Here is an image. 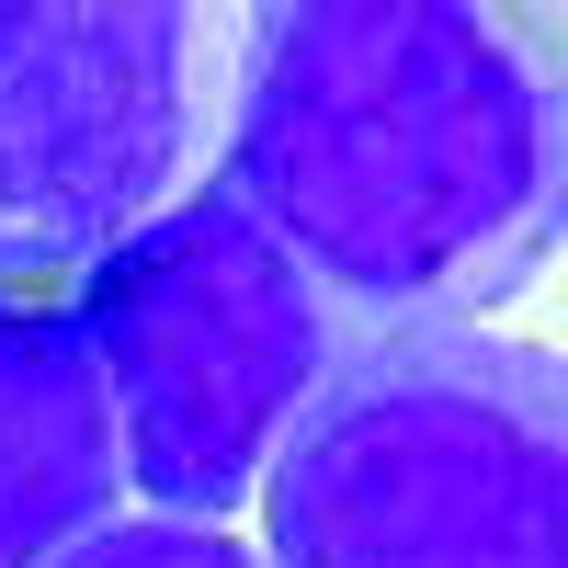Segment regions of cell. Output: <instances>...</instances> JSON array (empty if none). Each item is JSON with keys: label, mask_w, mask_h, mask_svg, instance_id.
<instances>
[{"label": "cell", "mask_w": 568, "mask_h": 568, "mask_svg": "<svg viewBox=\"0 0 568 568\" xmlns=\"http://www.w3.org/2000/svg\"><path fill=\"white\" fill-rule=\"evenodd\" d=\"M353 329H489L568 227V23L284 0L240 23L216 182Z\"/></svg>", "instance_id": "obj_1"}, {"label": "cell", "mask_w": 568, "mask_h": 568, "mask_svg": "<svg viewBox=\"0 0 568 568\" xmlns=\"http://www.w3.org/2000/svg\"><path fill=\"white\" fill-rule=\"evenodd\" d=\"M251 500L262 568H557L568 375L511 329H364Z\"/></svg>", "instance_id": "obj_2"}, {"label": "cell", "mask_w": 568, "mask_h": 568, "mask_svg": "<svg viewBox=\"0 0 568 568\" xmlns=\"http://www.w3.org/2000/svg\"><path fill=\"white\" fill-rule=\"evenodd\" d=\"M69 329L114 420V466L160 524H227L353 329L227 194H171L80 273Z\"/></svg>", "instance_id": "obj_3"}, {"label": "cell", "mask_w": 568, "mask_h": 568, "mask_svg": "<svg viewBox=\"0 0 568 568\" xmlns=\"http://www.w3.org/2000/svg\"><path fill=\"white\" fill-rule=\"evenodd\" d=\"M205 12L149 0H0V296L69 307L80 273L136 240L205 149Z\"/></svg>", "instance_id": "obj_4"}, {"label": "cell", "mask_w": 568, "mask_h": 568, "mask_svg": "<svg viewBox=\"0 0 568 568\" xmlns=\"http://www.w3.org/2000/svg\"><path fill=\"white\" fill-rule=\"evenodd\" d=\"M114 420L69 307L0 296V568H58L80 535L114 524Z\"/></svg>", "instance_id": "obj_5"}, {"label": "cell", "mask_w": 568, "mask_h": 568, "mask_svg": "<svg viewBox=\"0 0 568 568\" xmlns=\"http://www.w3.org/2000/svg\"><path fill=\"white\" fill-rule=\"evenodd\" d=\"M58 568H262L240 535L216 524H160V511H114L103 535H80Z\"/></svg>", "instance_id": "obj_6"}]
</instances>
